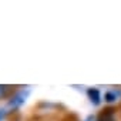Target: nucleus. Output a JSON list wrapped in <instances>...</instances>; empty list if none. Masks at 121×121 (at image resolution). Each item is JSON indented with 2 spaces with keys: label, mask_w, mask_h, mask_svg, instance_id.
<instances>
[{
  "label": "nucleus",
  "mask_w": 121,
  "mask_h": 121,
  "mask_svg": "<svg viewBox=\"0 0 121 121\" xmlns=\"http://www.w3.org/2000/svg\"><path fill=\"white\" fill-rule=\"evenodd\" d=\"M7 91H9V87H7V86H2V84H0V98L6 97Z\"/></svg>",
  "instance_id": "7ed1b4c3"
},
{
  "label": "nucleus",
  "mask_w": 121,
  "mask_h": 121,
  "mask_svg": "<svg viewBox=\"0 0 121 121\" xmlns=\"http://www.w3.org/2000/svg\"><path fill=\"white\" fill-rule=\"evenodd\" d=\"M97 121H115L114 111H112L111 108H107V110H104V111H103V112L98 115Z\"/></svg>",
  "instance_id": "f257e3e1"
},
{
  "label": "nucleus",
  "mask_w": 121,
  "mask_h": 121,
  "mask_svg": "<svg viewBox=\"0 0 121 121\" xmlns=\"http://www.w3.org/2000/svg\"><path fill=\"white\" fill-rule=\"evenodd\" d=\"M3 117H4V111H3V110H0V121L3 120Z\"/></svg>",
  "instance_id": "39448f33"
},
{
  "label": "nucleus",
  "mask_w": 121,
  "mask_h": 121,
  "mask_svg": "<svg viewBox=\"0 0 121 121\" xmlns=\"http://www.w3.org/2000/svg\"><path fill=\"white\" fill-rule=\"evenodd\" d=\"M87 94H88V97H90V100L97 105V104H100V100H101V95H100V91L97 90V88H88V91H87Z\"/></svg>",
  "instance_id": "f03ea898"
},
{
  "label": "nucleus",
  "mask_w": 121,
  "mask_h": 121,
  "mask_svg": "<svg viewBox=\"0 0 121 121\" xmlns=\"http://www.w3.org/2000/svg\"><path fill=\"white\" fill-rule=\"evenodd\" d=\"M105 100H107L108 103L114 101V100H115V93H107V94H105Z\"/></svg>",
  "instance_id": "20e7f679"
}]
</instances>
